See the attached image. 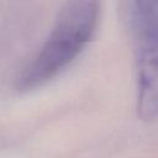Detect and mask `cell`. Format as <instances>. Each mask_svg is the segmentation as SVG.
Returning <instances> with one entry per match:
<instances>
[{"label":"cell","instance_id":"obj_1","mask_svg":"<svg viewBox=\"0 0 158 158\" xmlns=\"http://www.w3.org/2000/svg\"><path fill=\"white\" fill-rule=\"evenodd\" d=\"M100 12V0H65L49 35L17 75L16 89L35 90L60 74L93 40Z\"/></svg>","mask_w":158,"mask_h":158},{"label":"cell","instance_id":"obj_2","mask_svg":"<svg viewBox=\"0 0 158 158\" xmlns=\"http://www.w3.org/2000/svg\"><path fill=\"white\" fill-rule=\"evenodd\" d=\"M136 38L137 115L151 122L158 118V12L133 33Z\"/></svg>","mask_w":158,"mask_h":158},{"label":"cell","instance_id":"obj_3","mask_svg":"<svg viewBox=\"0 0 158 158\" xmlns=\"http://www.w3.org/2000/svg\"><path fill=\"white\" fill-rule=\"evenodd\" d=\"M120 2L123 20L132 33L158 12V0H120Z\"/></svg>","mask_w":158,"mask_h":158}]
</instances>
